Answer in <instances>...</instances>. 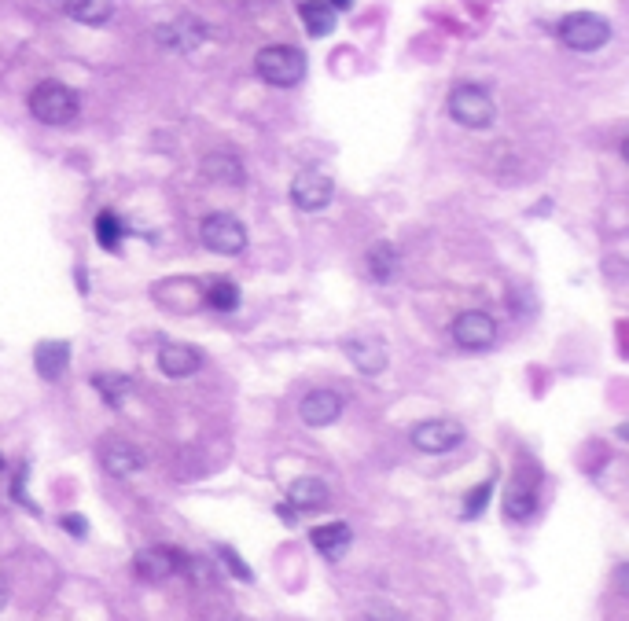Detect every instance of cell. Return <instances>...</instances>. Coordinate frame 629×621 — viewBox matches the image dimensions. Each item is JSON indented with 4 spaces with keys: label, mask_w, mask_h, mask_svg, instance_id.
Here are the masks:
<instances>
[{
    "label": "cell",
    "mask_w": 629,
    "mask_h": 621,
    "mask_svg": "<svg viewBox=\"0 0 629 621\" xmlns=\"http://www.w3.org/2000/svg\"><path fill=\"white\" fill-rule=\"evenodd\" d=\"M365 269L368 276L376 283H390V280H398V269H401V258H398V250H394V243H387V239H379L376 247L365 254Z\"/></svg>",
    "instance_id": "19"
},
{
    "label": "cell",
    "mask_w": 629,
    "mask_h": 621,
    "mask_svg": "<svg viewBox=\"0 0 629 621\" xmlns=\"http://www.w3.org/2000/svg\"><path fill=\"white\" fill-rule=\"evenodd\" d=\"M203 368V350L184 346V342H162L159 346V372L170 379H188Z\"/></svg>",
    "instance_id": "13"
},
{
    "label": "cell",
    "mask_w": 629,
    "mask_h": 621,
    "mask_svg": "<svg viewBox=\"0 0 629 621\" xmlns=\"http://www.w3.org/2000/svg\"><path fill=\"white\" fill-rule=\"evenodd\" d=\"M203 177L206 181L229 184V188H240L247 170H243L240 155H232V151H210L203 159Z\"/></svg>",
    "instance_id": "16"
},
{
    "label": "cell",
    "mask_w": 629,
    "mask_h": 621,
    "mask_svg": "<svg viewBox=\"0 0 629 621\" xmlns=\"http://www.w3.org/2000/svg\"><path fill=\"white\" fill-rule=\"evenodd\" d=\"M206 37H210V30H206V23L199 15H177L170 23L155 26V41L162 48H170V52H195Z\"/></svg>",
    "instance_id": "8"
},
{
    "label": "cell",
    "mask_w": 629,
    "mask_h": 621,
    "mask_svg": "<svg viewBox=\"0 0 629 621\" xmlns=\"http://www.w3.org/2000/svg\"><path fill=\"white\" fill-rule=\"evenodd\" d=\"M0 471H4V460H0Z\"/></svg>",
    "instance_id": "32"
},
{
    "label": "cell",
    "mask_w": 629,
    "mask_h": 621,
    "mask_svg": "<svg viewBox=\"0 0 629 621\" xmlns=\"http://www.w3.org/2000/svg\"><path fill=\"white\" fill-rule=\"evenodd\" d=\"M335 8L328 4V0H302L298 4V19H302V26L309 30V37H328L335 30Z\"/></svg>",
    "instance_id": "20"
},
{
    "label": "cell",
    "mask_w": 629,
    "mask_h": 621,
    "mask_svg": "<svg viewBox=\"0 0 629 621\" xmlns=\"http://www.w3.org/2000/svg\"><path fill=\"white\" fill-rule=\"evenodd\" d=\"M490 493H493V478L471 489L468 497H464V511H460V515H464V519H479L482 511H486V504H490Z\"/></svg>",
    "instance_id": "26"
},
{
    "label": "cell",
    "mask_w": 629,
    "mask_h": 621,
    "mask_svg": "<svg viewBox=\"0 0 629 621\" xmlns=\"http://www.w3.org/2000/svg\"><path fill=\"white\" fill-rule=\"evenodd\" d=\"M409 441L420 452H431V456H442V452H453L464 441V427L457 419H427V423H416L409 434Z\"/></svg>",
    "instance_id": "7"
},
{
    "label": "cell",
    "mask_w": 629,
    "mask_h": 621,
    "mask_svg": "<svg viewBox=\"0 0 629 621\" xmlns=\"http://www.w3.org/2000/svg\"><path fill=\"white\" fill-rule=\"evenodd\" d=\"M199 239L206 243V250H214L221 258H236V254L247 250V228H243V221L232 214H221V210L203 217Z\"/></svg>",
    "instance_id": "5"
},
{
    "label": "cell",
    "mask_w": 629,
    "mask_h": 621,
    "mask_svg": "<svg viewBox=\"0 0 629 621\" xmlns=\"http://www.w3.org/2000/svg\"><path fill=\"white\" fill-rule=\"evenodd\" d=\"M122 217L115 214V210H100L96 214V239H100L103 250H118V243H122Z\"/></svg>",
    "instance_id": "25"
},
{
    "label": "cell",
    "mask_w": 629,
    "mask_h": 621,
    "mask_svg": "<svg viewBox=\"0 0 629 621\" xmlns=\"http://www.w3.org/2000/svg\"><path fill=\"white\" fill-rule=\"evenodd\" d=\"M100 467L111 478H129V475H137L140 467H144V456H140V449H137V445H129V441L107 438L100 445Z\"/></svg>",
    "instance_id": "11"
},
{
    "label": "cell",
    "mask_w": 629,
    "mask_h": 621,
    "mask_svg": "<svg viewBox=\"0 0 629 621\" xmlns=\"http://www.w3.org/2000/svg\"><path fill=\"white\" fill-rule=\"evenodd\" d=\"M0 603H4V588H0Z\"/></svg>",
    "instance_id": "31"
},
{
    "label": "cell",
    "mask_w": 629,
    "mask_h": 621,
    "mask_svg": "<svg viewBox=\"0 0 629 621\" xmlns=\"http://www.w3.org/2000/svg\"><path fill=\"white\" fill-rule=\"evenodd\" d=\"M218 555H221V563H225V566H229V570H232V577H240V581H254L251 566L243 563V559H240V555H236V552H232L229 544H221Z\"/></svg>",
    "instance_id": "27"
},
{
    "label": "cell",
    "mask_w": 629,
    "mask_h": 621,
    "mask_svg": "<svg viewBox=\"0 0 629 621\" xmlns=\"http://www.w3.org/2000/svg\"><path fill=\"white\" fill-rule=\"evenodd\" d=\"M92 386L100 390V397L107 401L111 408H118L122 401L129 397V390H133V383H129L126 375H118V372H100V375H92Z\"/></svg>",
    "instance_id": "23"
},
{
    "label": "cell",
    "mask_w": 629,
    "mask_h": 621,
    "mask_svg": "<svg viewBox=\"0 0 629 621\" xmlns=\"http://www.w3.org/2000/svg\"><path fill=\"white\" fill-rule=\"evenodd\" d=\"M332 195H335V184L328 181L321 170H302L295 181H291V203H295L298 210H306V214L328 210Z\"/></svg>",
    "instance_id": "9"
},
{
    "label": "cell",
    "mask_w": 629,
    "mask_h": 621,
    "mask_svg": "<svg viewBox=\"0 0 629 621\" xmlns=\"http://www.w3.org/2000/svg\"><path fill=\"white\" fill-rule=\"evenodd\" d=\"M133 566H137V574L144 581H166V577H173L184 566V555L173 552V548H144Z\"/></svg>",
    "instance_id": "14"
},
{
    "label": "cell",
    "mask_w": 629,
    "mask_h": 621,
    "mask_svg": "<svg viewBox=\"0 0 629 621\" xmlns=\"http://www.w3.org/2000/svg\"><path fill=\"white\" fill-rule=\"evenodd\" d=\"M449 331H453V342L468 353L490 350L493 342H497V320H493L490 313H482V309H468V313H460Z\"/></svg>",
    "instance_id": "6"
},
{
    "label": "cell",
    "mask_w": 629,
    "mask_h": 621,
    "mask_svg": "<svg viewBox=\"0 0 629 621\" xmlns=\"http://www.w3.org/2000/svg\"><path fill=\"white\" fill-rule=\"evenodd\" d=\"M343 353L354 361L357 372H365V375H379L383 368H387L390 361V350H387V342L376 339V335H354V339H346L343 342Z\"/></svg>",
    "instance_id": "10"
},
{
    "label": "cell",
    "mask_w": 629,
    "mask_h": 621,
    "mask_svg": "<svg viewBox=\"0 0 629 621\" xmlns=\"http://www.w3.org/2000/svg\"><path fill=\"white\" fill-rule=\"evenodd\" d=\"M203 302L210 305V309H218V313H236L243 298H240V287H236L232 280H218L203 294Z\"/></svg>",
    "instance_id": "24"
},
{
    "label": "cell",
    "mask_w": 629,
    "mask_h": 621,
    "mask_svg": "<svg viewBox=\"0 0 629 621\" xmlns=\"http://www.w3.org/2000/svg\"><path fill=\"white\" fill-rule=\"evenodd\" d=\"M63 530L74 533V537H85V533H89V522L81 519V515H63Z\"/></svg>",
    "instance_id": "29"
},
{
    "label": "cell",
    "mask_w": 629,
    "mask_h": 621,
    "mask_svg": "<svg viewBox=\"0 0 629 621\" xmlns=\"http://www.w3.org/2000/svg\"><path fill=\"white\" fill-rule=\"evenodd\" d=\"M243 621H251V618H243Z\"/></svg>",
    "instance_id": "33"
},
{
    "label": "cell",
    "mask_w": 629,
    "mask_h": 621,
    "mask_svg": "<svg viewBox=\"0 0 629 621\" xmlns=\"http://www.w3.org/2000/svg\"><path fill=\"white\" fill-rule=\"evenodd\" d=\"M67 15L85 26H103L115 15V0H67Z\"/></svg>",
    "instance_id": "21"
},
{
    "label": "cell",
    "mask_w": 629,
    "mask_h": 621,
    "mask_svg": "<svg viewBox=\"0 0 629 621\" xmlns=\"http://www.w3.org/2000/svg\"><path fill=\"white\" fill-rule=\"evenodd\" d=\"M34 364H37V375H41V379L56 383L59 375L67 372V364H70V342H56V339L41 342V346H37V353H34Z\"/></svg>",
    "instance_id": "18"
},
{
    "label": "cell",
    "mask_w": 629,
    "mask_h": 621,
    "mask_svg": "<svg viewBox=\"0 0 629 621\" xmlns=\"http://www.w3.org/2000/svg\"><path fill=\"white\" fill-rule=\"evenodd\" d=\"M254 74L273 89H295L306 78V56L295 45H265L254 56Z\"/></svg>",
    "instance_id": "1"
},
{
    "label": "cell",
    "mask_w": 629,
    "mask_h": 621,
    "mask_svg": "<svg viewBox=\"0 0 629 621\" xmlns=\"http://www.w3.org/2000/svg\"><path fill=\"white\" fill-rule=\"evenodd\" d=\"M328 4H332L335 12H346V8H350V4H354V0H328Z\"/></svg>",
    "instance_id": "30"
},
{
    "label": "cell",
    "mask_w": 629,
    "mask_h": 621,
    "mask_svg": "<svg viewBox=\"0 0 629 621\" xmlns=\"http://www.w3.org/2000/svg\"><path fill=\"white\" fill-rule=\"evenodd\" d=\"M298 416H302L306 427H332L335 419L343 416V397L335 390H313V394L302 397Z\"/></svg>",
    "instance_id": "12"
},
{
    "label": "cell",
    "mask_w": 629,
    "mask_h": 621,
    "mask_svg": "<svg viewBox=\"0 0 629 621\" xmlns=\"http://www.w3.org/2000/svg\"><path fill=\"white\" fill-rule=\"evenodd\" d=\"M534 511H538V493H534V486H530V482H515V486L508 489V500H504V515L512 522H527Z\"/></svg>",
    "instance_id": "22"
},
{
    "label": "cell",
    "mask_w": 629,
    "mask_h": 621,
    "mask_svg": "<svg viewBox=\"0 0 629 621\" xmlns=\"http://www.w3.org/2000/svg\"><path fill=\"white\" fill-rule=\"evenodd\" d=\"M324 504H328V486H324L321 478H295L291 482V489H287V508H295V511H321Z\"/></svg>",
    "instance_id": "17"
},
{
    "label": "cell",
    "mask_w": 629,
    "mask_h": 621,
    "mask_svg": "<svg viewBox=\"0 0 629 621\" xmlns=\"http://www.w3.org/2000/svg\"><path fill=\"white\" fill-rule=\"evenodd\" d=\"M449 118L464 129H490L493 118H497V107H493V96L482 85H457L449 92Z\"/></svg>",
    "instance_id": "4"
},
{
    "label": "cell",
    "mask_w": 629,
    "mask_h": 621,
    "mask_svg": "<svg viewBox=\"0 0 629 621\" xmlns=\"http://www.w3.org/2000/svg\"><path fill=\"white\" fill-rule=\"evenodd\" d=\"M309 541L313 548L324 555V559H343L350 552V544H354V530L346 526V522H328V526H317V530L309 533Z\"/></svg>",
    "instance_id": "15"
},
{
    "label": "cell",
    "mask_w": 629,
    "mask_h": 621,
    "mask_svg": "<svg viewBox=\"0 0 629 621\" xmlns=\"http://www.w3.org/2000/svg\"><path fill=\"white\" fill-rule=\"evenodd\" d=\"M556 37L571 52H596V48H604L611 41V23L596 12H571L560 19Z\"/></svg>",
    "instance_id": "3"
},
{
    "label": "cell",
    "mask_w": 629,
    "mask_h": 621,
    "mask_svg": "<svg viewBox=\"0 0 629 621\" xmlns=\"http://www.w3.org/2000/svg\"><path fill=\"white\" fill-rule=\"evenodd\" d=\"M12 497H15V500H19V504H23V508H26V511H37V508H34V500L26 497V463H23V467H19V475H15Z\"/></svg>",
    "instance_id": "28"
},
{
    "label": "cell",
    "mask_w": 629,
    "mask_h": 621,
    "mask_svg": "<svg viewBox=\"0 0 629 621\" xmlns=\"http://www.w3.org/2000/svg\"><path fill=\"white\" fill-rule=\"evenodd\" d=\"M30 114H34L41 125H52V129H59V125H70L74 118H78V92L70 89V85H63V81H41L34 92H30Z\"/></svg>",
    "instance_id": "2"
}]
</instances>
